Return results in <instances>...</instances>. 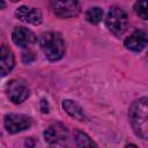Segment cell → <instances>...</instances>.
<instances>
[{"label":"cell","instance_id":"30bf717a","mask_svg":"<svg viewBox=\"0 0 148 148\" xmlns=\"http://www.w3.org/2000/svg\"><path fill=\"white\" fill-rule=\"evenodd\" d=\"M147 44H148V35L145 31H141V30L134 31L125 40V46L128 50H132V51H135V52H139V51L143 50L147 46Z\"/></svg>","mask_w":148,"mask_h":148},{"label":"cell","instance_id":"ac0fdd59","mask_svg":"<svg viewBox=\"0 0 148 148\" xmlns=\"http://www.w3.org/2000/svg\"><path fill=\"white\" fill-rule=\"evenodd\" d=\"M12 1H18V0H12Z\"/></svg>","mask_w":148,"mask_h":148},{"label":"cell","instance_id":"5bb4252c","mask_svg":"<svg viewBox=\"0 0 148 148\" xmlns=\"http://www.w3.org/2000/svg\"><path fill=\"white\" fill-rule=\"evenodd\" d=\"M135 13L143 20H148V0H136L134 3Z\"/></svg>","mask_w":148,"mask_h":148},{"label":"cell","instance_id":"9c48e42d","mask_svg":"<svg viewBox=\"0 0 148 148\" xmlns=\"http://www.w3.org/2000/svg\"><path fill=\"white\" fill-rule=\"evenodd\" d=\"M15 15L20 21H22L24 23H30L34 25L39 24L43 20L42 13L39 9L32 8V7H27V6L18 7L15 12Z\"/></svg>","mask_w":148,"mask_h":148},{"label":"cell","instance_id":"7a4b0ae2","mask_svg":"<svg viewBox=\"0 0 148 148\" xmlns=\"http://www.w3.org/2000/svg\"><path fill=\"white\" fill-rule=\"evenodd\" d=\"M39 44L43 53L49 60H59L65 53V43L58 32L43 34Z\"/></svg>","mask_w":148,"mask_h":148},{"label":"cell","instance_id":"4fadbf2b","mask_svg":"<svg viewBox=\"0 0 148 148\" xmlns=\"http://www.w3.org/2000/svg\"><path fill=\"white\" fill-rule=\"evenodd\" d=\"M75 142H76V145L79 147H95L96 146V143L92 142L90 140V138L86 133H83L81 131H76V133H75Z\"/></svg>","mask_w":148,"mask_h":148},{"label":"cell","instance_id":"5b68a950","mask_svg":"<svg viewBox=\"0 0 148 148\" xmlns=\"http://www.w3.org/2000/svg\"><path fill=\"white\" fill-rule=\"evenodd\" d=\"M45 141L50 145H61L68 140V130L60 123L50 125L44 132Z\"/></svg>","mask_w":148,"mask_h":148},{"label":"cell","instance_id":"2e32d148","mask_svg":"<svg viewBox=\"0 0 148 148\" xmlns=\"http://www.w3.org/2000/svg\"><path fill=\"white\" fill-rule=\"evenodd\" d=\"M22 59H23V62H25V64H29V62H31V61L35 59V57H34V54H32V53L28 52V53H24V54H23Z\"/></svg>","mask_w":148,"mask_h":148},{"label":"cell","instance_id":"7c38bea8","mask_svg":"<svg viewBox=\"0 0 148 148\" xmlns=\"http://www.w3.org/2000/svg\"><path fill=\"white\" fill-rule=\"evenodd\" d=\"M62 108L71 117L75 118L77 120H83L84 119L83 110L76 102H74L72 99H64L62 101Z\"/></svg>","mask_w":148,"mask_h":148},{"label":"cell","instance_id":"9a60e30c","mask_svg":"<svg viewBox=\"0 0 148 148\" xmlns=\"http://www.w3.org/2000/svg\"><path fill=\"white\" fill-rule=\"evenodd\" d=\"M103 17V10L99 8V7H94V8H90L87 13H86V18L87 21H89L90 23H98Z\"/></svg>","mask_w":148,"mask_h":148},{"label":"cell","instance_id":"ba28073f","mask_svg":"<svg viewBox=\"0 0 148 148\" xmlns=\"http://www.w3.org/2000/svg\"><path fill=\"white\" fill-rule=\"evenodd\" d=\"M12 38H13V42L20 47H28L37 42L36 35L31 30L23 27H16L13 30Z\"/></svg>","mask_w":148,"mask_h":148},{"label":"cell","instance_id":"3957f363","mask_svg":"<svg viewBox=\"0 0 148 148\" xmlns=\"http://www.w3.org/2000/svg\"><path fill=\"white\" fill-rule=\"evenodd\" d=\"M105 24L106 28L114 35V36H121L128 25V18L126 13L118 8V7H112L105 18Z\"/></svg>","mask_w":148,"mask_h":148},{"label":"cell","instance_id":"8fae6325","mask_svg":"<svg viewBox=\"0 0 148 148\" xmlns=\"http://www.w3.org/2000/svg\"><path fill=\"white\" fill-rule=\"evenodd\" d=\"M0 65H1V75L5 76L7 75L14 67L15 60H14V54L13 52L7 47V45L1 46V53H0Z\"/></svg>","mask_w":148,"mask_h":148},{"label":"cell","instance_id":"e0dca14e","mask_svg":"<svg viewBox=\"0 0 148 148\" xmlns=\"http://www.w3.org/2000/svg\"><path fill=\"white\" fill-rule=\"evenodd\" d=\"M40 110L43 113H47L49 112V104L46 99H42L40 101Z\"/></svg>","mask_w":148,"mask_h":148},{"label":"cell","instance_id":"6da1fadb","mask_svg":"<svg viewBox=\"0 0 148 148\" xmlns=\"http://www.w3.org/2000/svg\"><path fill=\"white\" fill-rule=\"evenodd\" d=\"M130 123L139 138L148 140V97L133 102L130 108Z\"/></svg>","mask_w":148,"mask_h":148},{"label":"cell","instance_id":"277c9868","mask_svg":"<svg viewBox=\"0 0 148 148\" xmlns=\"http://www.w3.org/2000/svg\"><path fill=\"white\" fill-rule=\"evenodd\" d=\"M50 6L53 13L62 18L74 17L80 13V3L77 0H51Z\"/></svg>","mask_w":148,"mask_h":148},{"label":"cell","instance_id":"8992f818","mask_svg":"<svg viewBox=\"0 0 148 148\" xmlns=\"http://www.w3.org/2000/svg\"><path fill=\"white\" fill-rule=\"evenodd\" d=\"M29 92L30 90L28 86L21 80H12L7 84V95L9 99L15 104L24 102L28 98Z\"/></svg>","mask_w":148,"mask_h":148},{"label":"cell","instance_id":"52a82bcc","mask_svg":"<svg viewBox=\"0 0 148 148\" xmlns=\"http://www.w3.org/2000/svg\"><path fill=\"white\" fill-rule=\"evenodd\" d=\"M31 125V119L24 114H7L5 117V127L9 133L21 132Z\"/></svg>","mask_w":148,"mask_h":148}]
</instances>
